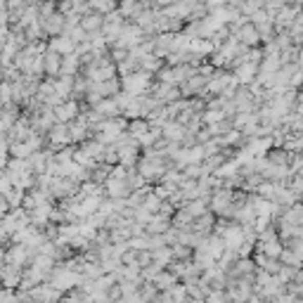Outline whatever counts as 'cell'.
Wrapping results in <instances>:
<instances>
[{
	"mask_svg": "<svg viewBox=\"0 0 303 303\" xmlns=\"http://www.w3.org/2000/svg\"><path fill=\"white\" fill-rule=\"evenodd\" d=\"M154 285L156 287H164V289H168V287H173L175 285V277L173 275H168V272H159L154 277Z\"/></svg>",
	"mask_w": 303,
	"mask_h": 303,
	"instance_id": "52a82bcc",
	"label": "cell"
},
{
	"mask_svg": "<svg viewBox=\"0 0 303 303\" xmlns=\"http://www.w3.org/2000/svg\"><path fill=\"white\" fill-rule=\"evenodd\" d=\"M147 83H149V78H147L145 71H140V74H130L124 78V88H126V93L128 95H140L145 88H147Z\"/></svg>",
	"mask_w": 303,
	"mask_h": 303,
	"instance_id": "6da1fadb",
	"label": "cell"
},
{
	"mask_svg": "<svg viewBox=\"0 0 303 303\" xmlns=\"http://www.w3.org/2000/svg\"><path fill=\"white\" fill-rule=\"evenodd\" d=\"M62 64H64L62 52L50 45V50L45 52V71H48V74H57V71H62Z\"/></svg>",
	"mask_w": 303,
	"mask_h": 303,
	"instance_id": "7a4b0ae2",
	"label": "cell"
},
{
	"mask_svg": "<svg viewBox=\"0 0 303 303\" xmlns=\"http://www.w3.org/2000/svg\"><path fill=\"white\" fill-rule=\"evenodd\" d=\"M74 43H76L74 38H67V36H64V38H55V41H52V48H57L59 52H71V50H76Z\"/></svg>",
	"mask_w": 303,
	"mask_h": 303,
	"instance_id": "8992f818",
	"label": "cell"
},
{
	"mask_svg": "<svg viewBox=\"0 0 303 303\" xmlns=\"http://www.w3.org/2000/svg\"><path fill=\"white\" fill-rule=\"evenodd\" d=\"M147 130H149L147 124H143V121H133L130 124V135H135V137H143Z\"/></svg>",
	"mask_w": 303,
	"mask_h": 303,
	"instance_id": "ba28073f",
	"label": "cell"
},
{
	"mask_svg": "<svg viewBox=\"0 0 303 303\" xmlns=\"http://www.w3.org/2000/svg\"><path fill=\"white\" fill-rule=\"evenodd\" d=\"M285 223L303 225V206H291V209L285 213Z\"/></svg>",
	"mask_w": 303,
	"mask_h": 303,
	"instance_id": "5b68a950",
	"label": "cell"
},
{
	"mask_svg": "<svg viewBox=\"0 0 303 303\" xmlns=\"http://www.w3.org/2000/svg\"><path fill=\"white\" fill-rule=\"evenodd\" d=\"M256 38H260V33H258V29H256V24H249V26H241V29H239V41H241V43L254 45V43H256Z\"/></svg>",
	"mask_w": 303,
	"mask_h": 303,
	"instance_id": "277c9868",
	"label": "cell"
},
{
	"mask_svg": "<svg viewBox=\"0 0 303 303\" xmlns=\"http://www.w3.org/2000/svg\"><path fill=\"white\" fill-rule=\"evenodd\" d=\"M76 114H78V105H76V102H64V105L59 102V105H57V112H55V118L62 121V124H67Z\"/></svg>",
	"mask_w": 303,
	"mask_h": 303,
	"instance_id": "3957f363",
	"label": "cell"
}]
</instances>
